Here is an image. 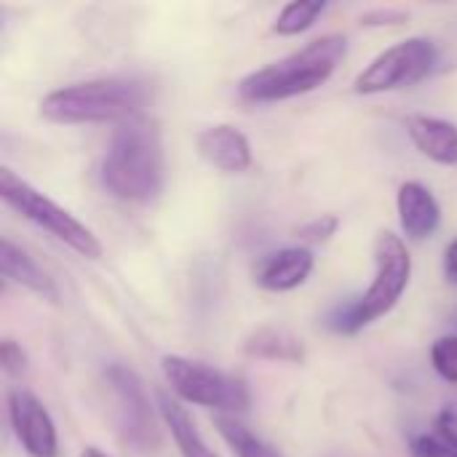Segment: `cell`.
<instances>
[{
  "label": "cell",
  "mask_w": 457,
  "mask_h": 457,
  "mask_svg": "<svg viewBox=\"0 0 457 457\" xmlns=\"http://www.w3.org/2000/svg\"><path fill=\"white\" fill-rule=\"evenodd\" d=\"M399 220H402V230L407 233V238L412 241H426L436 233L439 222H442V209L439 201L434 198V193L420 185V182H404L399 187Z\"/></svg>",
  "instance_id": "12"
},
{
  "label": "cell",
  "mask_w": 457,
  "mask_h": 457,
  "mask_svg": "<svg viewBox=\"0 0 457 457\" xmlns=\"http://www.w3.org/2000/svg\"><path fill=\"white\" fill-rule=\"evenodd\" d=\"M324 11H327L324 0H297V3H289L278 13V19L273 24V32L287 35V37L289 35H300V32L311 29Z\"/></svg>",
  "instance_id": "18"
},
{
  "label": "cell",
  "mask_w": 457,
  "mask_h": 457,
  "mask_svg": "<svg viewBox=\"0 0 457 457\" xmlns=\"http://www.w3.org/2000/svg\"><path fill=\"white\" fill-rule=\"evenodd\" d=\"M244 353L254 359H268V361H289V364H303L305 361V345L300 337H295L287 329L278 327H260L244 340Z\"/></svg>",
  "instance_id": "15"
},
{
  "label": "cell",
  "mask_w": 457,
  "mask_h": 457,
  "mask_svg": "<svg viewBox=\"0 0 457 457\" xmlns=\"http://www.w3.org/2000/svg\"><path fill=\"white\" fill-rule=\"evenodd\" d=\"M445 276H447L450 284L457 287V238L447 246V252H445Z\"/></svg>",
  "instance_id": "24"
},
{
  "label": "cell",
  "mask_w": 457,
  "mask_h": 457,
  "mask_svg": "<svg viewBox=\"0 0 457 457\" xmlns=\"http://www.w3.org/2000/svg\"><path fill=\"white\" fill-rule=\"evenodd\" d=\"M104 380L115 399V423L120 439L137 453H155L161 447V428L139 375L123 364H112L104 370Z\"/></svg>",
  "instance_id": "8"
},
{
  "label": "cell",
  "mask_w": 457,
  "mask_h": 457,
  "mask_svg": "<svg viewBox=\"0 0 457 457\" xmlns=\"http://www.w3.org/2000/svg\"><path fill=\"white\" fill-rule=\"evenodd\" d=\"M214 423H217L220 436L230 445V450L236 453V457H284L276 447H270L265 439H260L246 426H241L236 418L220 415Z\"/></svg>",
  "instance_id": "17"
},
{
  "label": "cell",
  "mask_w": 457,
  "mask_h": 457,
  "mask_svg": "<svg viewBox=\"0 0 457 457\" xmlns=\"http://www.w3.org/2000/svg\"><path fill=\"white\" fill-rule=\"evenodd\" d=\"M102 187L126 204H153L166 185L161 126L150 115L118 123L99 169Z\"/></svg>",
  "instance_id": "1"
},
{
  "label": "cell",
  "mask_w": 457,
  "mask_h": 457,
  "mask_svg": "<svg viewBox=\"0 0 457 457\" xmlns=\"http://www.w3.org/2000/svg\"><path fill=\"white\" fill-rule=\"evenodd\" d=\"M337 228H340V220H337L335 214H321V217H313L311 222L300 225V228L295 230V236H297L303 244L316 246V244H327V241L337 233Z\"/></svg>",
  "instance_id": "20"
},
{
  "label": "cell",
  "mask_w": 457,
  "mask_h": 457,
  "mask_svg": "<svg viewBox=\"0 0 457 457\" xmlns=\"http://www.w3.org/2000/svg\"><path fill=\"white\" fill-rule=\"evenodd\" d=\"M195 145L201 158L225 174H241L252 166V145L246 134L230 123H217L204 129Z\"/></svg>",
  "instance_id": "11"
},
{
  "label": "cell",
  "mask_w": 457,
  "mask_h": 457,
  "mask_svg": "<svg viewBox=\"0 0 457 457\" xmlns=\"http://www.w3.org/2000/svg\"><path fill=\"white\" fill-rule=\"evenodd\" d=\"M412 457H457V453L436 434H418L412 439Z\"/></svg>",
  "instance_id": "21"
},
{
  "label": "cell",
  "mask_w": 457,
  "mask_h": 457,
  "mask_svg": "<svg viewBox=\"0 0 457 457\" xmlns=\"http://www.w3.org/2000/svg\"><path fill=\"white\" fill-rule=\"evenodd\" d=\"M439 62V51L428 37H407L370 62L356 78V94H383L418 86L426 80Z\"/></svg>",
  "instance_id": "7"
},
{
  "label": "cell",
  "mask_w": 457,
  "mask_h": 457,
  "mask_svg": "<svg viewBox=\"0 0 457 457\" xmlns=\"http://www.w3.org/2000/svg\"><path fill=\"white\" fill-rule=\"evenodd\" d=\"M434 434L457 453V404L445 407L434 420Z\"/></svg>",
  "instance_id": "23"
},
{
  "label": "cell",
  "mask_w": 457,
  "mask_h": 457,
  "mask_svg": "<svg viewBox=\"0 0 457 457\" xmlns=\"http://www.w3.org/2000/svg\"><path fill=\"white\" fill-rule=\"evenodd\" d=\"M8 418H11V428H13L19 445L27 450V455H59L56 426L37 396H32L29 391H21V388L11 391L8 394Z\"/></svg>",
  "instance_id": "9"
},
{
  "label": "cell",
  "mask_w": 457,
  "mask_h": 457,
  "mask_svg": "<svg viewBox=\"0 0 457 457\" xmlns=\"http://www.w3.org/2000/svg\"><path fill=\"white\" fill-rule=\"evenodd\" d=\"M313 252L308 246H287L268 252L257 260L252 278L265 292H292L313 273Z\"/></svg>",
  "instance_id": "10"
},
{
  "label": "cell",
  "mask_w": 457,
  "mask_h": 457,
  "mask_svg": "<svg viewBox=\"0 0 457 457\" xmlns=\"http://www.w3.org/2000/svg\"><path fill=\"white\" fill-rule=\"evenodd\" d=\"M150 83L142 78H96L51 91L40 102V115L51 123H123L142 115Z\"/></svg>",
  "instance_id": "2"
},
{
  "label": "cell",
  "mask_w": 457,
  "mask_h": 457,
  "mask_svg": "<svg viewBox=\"0 0 457 457\" xmlns=\"http://www.w3.org/2000/svg\"><path fill=\"white\" fill-rule=\"evenodd\" d=\"M80 457H107L102 450H96V447H86L83 453H80Z\"/></svg>",
  "instance_id": "25"
},
{
  "label": "cell",
  "mask_w": 457,
  "mask_h": 457,
  "mask_svg": "<svg viewBox=\"0 0 457 457\" xmlns=\"http://www.w3.org/2000/svg\"><path fill=\"white\" fill-rule=\"evenodd\" d=\"M348 54L345 35H321L300 51L249 72L238 83V94L246 102H281L308 94L324 86Z\"/></svg>",
  "instance_id": "3"
},
{
  "label": "cell",
  "mask_w": 457,
  "mask_h": 457,
  "mask_svg": "<svg viewBox=\"0 0 457 457\" xmlns=\"http://www.w3.org/2000/svg\"><path fill=\"white\" fill-rule=\"evenodd\" d=\"M431 364L439 378L447 383H457V337L445 335L431 345Z\"/></svg>",
  "instance_id": "19"
},
{
  "label": "cell",
  "mask_w": 457,
  "mask_h": 457,
  "mask_svg": "<svg viewBox=\"0 0 457 457\" xmlns=\"http://www.w3.org/2000/svg\"><path fill=\"white\" fill-rule=\"evenodd\" d=\"M0 270H3L5 281L19 284V287L29 289L32 295L51 300V303L59 300V292H56L54 281L48 278V273L21 246H16L11 238L0 241Z\"/></svg>",
  "instance_id": "14"
},
{
  "label": "cell",
  "mask_w": 457,
  "mask_h": 457,
  "mask_svg": "<svg viewBox=\"0 0 457 457\" xmlns=\"http://www.w3.org/2000/svg\"><path fill=\"white\" fill-rule=\"evenodd\" d=\"M0 364L5 370V375H21L27 370V353H24V348L16 340L5 337L0 343Z\"/></svg>",
  "instance_id": "22"
},
{
  "label": "cell",
  "mask_w": 457,
  "mask_h": 457,
  "mask_svg": "<svg viewBox=\"0 0 457 457\" xmlns=\"http://www.w3.org/2000/svg\"><path fill=\"white\" fill-rule=\"evenodd\" d=\"M0 195L16 214H21L24 220H29L32 225L46 230L48 236H54L59 244H64L75 254H80L86 260L102 257V244L91 233V228H86L78 217H72L56 201L43 195L27 179L13 174L8 166L0 169Z\"/></svg>",
  "instance_id": "5"
},
{
  "label": "cell",
  "mask_w": 457,
  "mask_h": 457,
  "mask_svg": "<svg viewBox=\"0 0 457 457\" xmlns=\"http://www.w3.org/2000/svg\"><path fill=\"white\" fill-rule=\"evenodd\" d=\"M407 134L412 145L442 166H457V126L434 115H410Z\"/></svg>",
  "instance_id": "13"
},
{
  "label": "cell",
  "mask_w": 457,
  "mask_h": 457,
  "mask_svg": "<svg viewBox=\"0 0 457 457\" xmlns=\"http://www.w3.org/2000/svg\"><path fill=\"white\" fill-rule=\"evenodd\" d=\"M158 404H161L163 423H166V428L171 431V436H174V442H177L182 457H220L209 450V445H206L204 436L198 434L193 418L185 412V407H179V402H174V399H169L166 394H161V402H158Z\"/></svg>",
  "instance_id": "16"
},
{
  "label": "cell",
  "mask_w": 457,
  "mask_h": 457,
  "mask_svg": "<svg viewBox=\"0 0 457 457\" xmlns=\"http://www.w3.org/2000/svg\"><path fill=\"white\" fill-rule=\"evenodd\" d=\"M412 257L407 244L396 233H380L375 244V278L361 297L340 303L329 316L327 327L337 335H356L372 321L383 319L396 308L410 287Z\"/></svg>",
  "instance_id": "4"
},
{
  "label": "cell",
  "mask_w": 457,
  "mask_h": 457,
  "mask_svg": "<svg viewBox=\"0 0 457 457\" xmlns=\"http://www.w3.org/2000/svg\"><path fill=\"white\" fill-rule=\"evenodd\" d=\"M161 370H163L166 386L182 402L212 407L220 412H246L252 404V396L244 380L225 375L209 364L190 361L185 356H163Z\"/></svg>",
  "instance_id": "6"
}]
</instances>
